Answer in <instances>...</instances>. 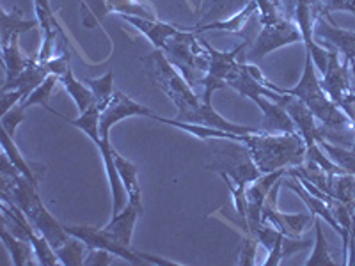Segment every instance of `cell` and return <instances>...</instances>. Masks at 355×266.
I'll list each match as a JSON object with an SVG mask.
<instances>
[{"label": "cell", "instance_id": "obj_1", "mask_svg": "<svg viewBox=\"0 0 355 266\" xmlns=\"http://www.w3.org/2000/svg\"><path fill=\"white\" fill-rule=\"evenodd\" d=\"M144 62L150 64L148 75L158 87L166 93V96L173 101L178 110V121L192 123V125H202L208 128H218L224 132L236 133H265L261 128H250V126L234 125L227 121L220 114H217L211 107V103H205L202 98L192 91V85L185 80L182 73L178 71L166 53L162 50H155L146 57Z\"/></svg>", "mask_w": 355, "mask_h": 266}, {"label": "cell", "instance_id": "obj_2", "mask_svg": "<svg viewBox=\"0 0 355 266\" xmlns=\"http://www.w3.org/2000/svg\"><path fill=\"white\" fill-rule=\"evenodd\" d=\"M265 85L275 93L291 94V96L299 98L307 105V109L315 114V117L323 126V139L329 142H338V145L345 144L347 141V133L354 132V123L350 117L331 100L325 91H323L320 78L316 75V66L313 62L311 53L306 52V64H304L302 78L293 89H281L272 82L265 80Z\"/></svg>", "mask_w": 355, "mask_h": 266}, {"label": "cell", "instance_id": "obj_3", "mask_svg": "<svg viewBox=\"0 0 355 266\" xmlns=\"http://www.w3.org/2000/svg\"><path fill=\"white\" fill-rule=\"evenodd\" d=\"M208 144H210L211 154H214V163H210L208 169L220 174L222 179L226 181L227 188L233 195L234 210L245 222L247 186L261 176V170L256 167L250 150L245 144H239L231 139H210Z\"/></svg>", "mask_w": 355, "mask_h": 266}, {"label": "cell", "instance_id": "obj_4", "mask_svg": "<svg viewBox=\"0 0 355 266\" xmlns=\"http://www.w3.org/2000/svg\"><path fill=\"white\" fill-rule=\"evenodd\" d=\"M242 144L250 150L261 174L300 167L306 161L307 145L300 133H245Z\"/></svg>", "mask_w": 355, "mask_h": 266}, {"label": "cell", "instance_id": "obj_5", "mask_svg": "<svg viewBox=\"0 0 355 266\" xmlns=\"http://www.w3.org/2000/svg\"><path fill=\"white\" fill-rule=\"evenodd\" d=\"M162 52L166 53L171 64L182 73L192 87L196 84H201L208 69L210 55L202 43V37H199L198 33H192L189 28H180V33L174 34L167 41Z\"/></svg>", "mask_w": 355, "mask_h": 266}, {"label": "cell", "instance_id": "obj_6", "mask_svg": "<svg viewBox=\"0 0 355 266\" xmlns=\"http://www.w3.org/2000/svg\"><path fill=\"white\" fill-rule=\"evenodd\" d=\"M206 50H208V69H206V75L202 77L201 84L205 93H202V101L205 103H211V96L214 93L220 91L227 85V78L236 71V68L240 66V62L245 61V50L249 48L250 43H240L236 48L230 50V52H218L211 46L208 41L202 39Z\"/></svg>", "mask_w": 355, "mask_h": 266}, {"label": "cell", "instance_id": "obj_7", "mask_svg": "<svg viewBox=\"0 0 355 266\" xmlns=\"http://www.w3.org/2000/svg\"><path fill=\"white\" fill-rule=\"evenodd\" d=\"M302 43V34L293 21V18H281L272 24L261 25L258 36L249 44L245 57L250 61H261L263 57L275 50L283 48L286 44Z\"/></svg>", "mask_w": 355, "mask_h": 266}, {"label": "cell", "instance_id": "obj_8", "mask_svg": "<svg viewBox=\"0 0 355 266\" xmlns=\"http://www.w3.org/2000/svg\"><path fill=\"white\" fill-rule=\"evenodd\" d=\"M64 229L68 231L71 236L82 240L87 247H96V249H105L109 250L110 254L117 256V258L125 259L130 265H174L173 261H167V259L157 258V256L142 254L139 250L132 249V247L121 245L117 243L116 240L109 238L101 229L91 226H64Z\"/></svg>", "mask_w": 355, "mask_h": 266}, {"label": "cell", "instance_id": "obj_9", "mask_svg": "<svg viewBox=\"0 0 355 266\" xmlns=\"http://www.w3.org/2000/svg\"><path fill=\"white\" fill-rule=\"evenodd\" d=\"M34 9H36V17L41 27V41H43L36 59L40 62H46L55 55L62 43H68V39L61 28V24L53 15L50 0H34Z\"/></svg>", "mask_w": 355, "mask_h": 266}, {"label": "cell", "instance_id": "obj_10", "mask_svg": "<svg viewBox=\"0 0 355 266\" xmlns=\"http://www.w3.org/2000/svg\"><path fill=\"white\" fill-rule=\"evenodd\" d=\"M286 172L288 169H281V170H274V172L261 174L256 181H252L249 186H247V192H245L247 233L245 234H252V236H254L256 231L261 227V210H263V204H265L266 195H268L272 186H274L281 177L286 176Z\"/></svg>", "mask_w": 355, "mask_h": 266}, {"label": "cell", "instance_id": "obj_11", "mask_svg": "<svg viewBox=\"0 0 355 266\" xmlns=\"http://www.w3.org/2000/svg\"><path fill=\"white\" fill-rule=\"evenodd\" d=\"M133 116L151 117L153 112L148 107L141 105V103L133 101L126 94H123L121 91H116L109 103L105 105V109L100 112V137L109 139V132L114 125H117V123L126 119V117Z\"/></svg>", "mask_w": 355, "mask_h": 266}, {"label": "cell", "instance_id": "obj_12", "mask_svg": "<svg viewBox=\"0 0 355 266\" xmlns=\"http://www.w3.org/2000/svg\"><path fill=\"white\" fill-rule=\"evenodd\" d=\"M315 36L323 41V46L331 50H338L339 55H343V62L350 68L355 66V33L347 28L338 27L336 24L329 21L327 18L320 17L315 25Z\"/></svg>", "mask_w": 355, "mask_h": 266}, {"label": "cell", "instance_id": "obj_13", "mask_svg": "<svg viewBox=\"0 0 355 266\" xmlns=\"http://www.w3.org/2000/svg\"><path fill=\"white\" fill-rule=\"evenodd\" d=\"M281 105L284 107L290 117L293 119L295 128L297 133H300V137L304 139L307 148H313V145L318 144L323 139V126L318 125V119L315 117V114L307 109V105L304 101H300L299 98L291 96V94H284V98L279 101Z\"/></svg>", "mask_w": 355, "mask_h": 266}, {"label": "cell", "instance_id": "obj_14", "mask_svg": "<svg viewBox=\"0 0 355 266\" xmlns=\"http://www.w3.org/2000/svg\"><path fill=\"white\" fill-rule=\"evenodd\" d=\"M84 18L82 24L87 21L89 17H94V24L105 18L107 12H117L119 17L128 15V17H141L148 20H157L155 12L150 11L144 4L137 0H87V9L82 8Z\"/></svg>", "mask_w": 355, "mask_h": 266}, {"label": "cell", "instance_id": "obj_15", "mask_svg": "<svg viewBox=\"0 0 355 266\" xmlns=\"http://www.w3.org/2000/svg\"><path fill=\"white\" fill-rule=\"evenodd\" d=\"M348 68L350 66L341 62V59H339L338 50H331L327 69L322 75L320 84L338 107L343 101V98L354 89V85H352V71H348Z\"/></svg>", "mask_w": 355, "mask_h": 266}, {"label": "cell", "instance_id": "obj_16", "mask_svg": "<svg viewBox=\"0 0 355 266\" xmlns=\"http://www.w3.org/2000/svg\"><path fill=\"white\" fill-rule=\"evenodd\" d=\"M256 15H259L258 4L256 0H250L249 4L243 9H240L236 15L226 18V20H217L211 21V24L205 25H194V27H189V30L192 33H205V30H220V33H230V34H239V36H243V39L247 43H252V30H249V24H252V20L256 18Z\"/></svg>", "mask_w": 355, "mask_h": 266}, {"label": "cell", "instance_id": "obj_17", "mask_svg": "<svg viewBox=\"0 0 355 266\" xmlns=\"http://www.w3.org/2000/svg\"><path fill=\"white\" fill-rule=\"evenodd\" d=\"M142 211H144L142 202L128 201L121 211H117V213L112 215L109 224L101 227V231H103L109 238L116 240L117 243L132 247L133 231H135V224H137Z\"/></svg>", "mask_w": 355, "mask_h": 266}, {"label": "cell", "instance_id": "obj_18", "mask_svg": "<svg viewBox=\"0 0 355 266\" xmlns=\"http://www.w3.org/2000/svg\"><path fill=\"white\" fill-rule=\"evenodd\" d=\"M263 114L261 130L265 133H297L293 119L277 101H272L265 96L252 100Z\"/></svg>", "mask_w": 355, "mask_h": 266}, {"label": "cell", "instance_id": "obj_19", "mask_svg": "<svg viewBox=\"0 0 355 266\" xmlns=\"http://www.w3.org/2000/svg\"><path fill=\"white\" fill-rule=\"evenodd\" d=\"M123 20L126 24H130L132 27H135L141 34H144L148 39L153 43L155 50H164L167 41L174 36V34L180 33V28L174 27V25L164 24L160 20H148V18L141 17H128V15H123Z\"/></svg>", "mask_w": 355, "mask_h": 266}, {"label": "cell", "instance_id": "obj_20", "mask_svg": "<svg viewBox=\"0 0 355 266\" xmlns=\"http://www.w3.org/2000/svg\"><path fill=\"white\" fill-rule=\"evenodd\" d=\"M50 73L49 69L44 68L43 62H40L36 57H31V61H28L27 68L18 75L15 80L8 82V84L2 85V91H11V89H21L27 93V96L33 93L34 89L44 80V78L49 77Z\"/></svg>", "mask_w": 355, "mask_h": 266}, {"label": "cell", "instance_id": "obj_21", "mask_svg": "<svg viewBox=\"0 0 355 266\" xmlns=\"http://www.w3.org/2000/svg\"><path fill=\"white\" fill-rule=\"evenodd\" d=\"M18 39H20V36H12L11 39L2 43V62H4L6 69L4 84L15 80V78L27 68L28 61H31L28 57H25L24 53H21Z\"/></svg>", "mask_w": 355, "mask_h": 266}, {"label": "cell", "instance_id": "obj_22", "mask_svg": "<svg viewBox=\"0 0 355 266\" xmlns=\"http://www.w3.org/2000/svg\"><path fill=\"white\" fill-rule=\"evenodd\" d=\"M40 25L37 20H25L21 9L12 8L11 11H2V27H0V43L11 39L12 36H21Z\"/></svg>", "mask_w": 355, "mask_h": 266}, {"label": "cell", "instance_id": "obj_23", "mask_svg": "<svg viewBox=\"0 0 355 266\" xmlns=\"http://www.w3.org/2000/svg\"><path fill=\"white\" fill-rule=\"evenodd\" d=\"M59 82L64 85L66 93H68L69 96H71V100L75 101V105H77L78 112L80 114L85 112L87 109H91L93 105H96V98H94L91 87H89L85 82L77 80L75 75L71 73V69H69L66 75L59 77Z\"/></svg>", "mask_w": 355, "mask_h": 266}, {"label": "cell", "instance_id": "obj_24", "mask_svg": "<svg viewBox=\"0 0 355 266\" xmlns=\"http://www.w3.org/2000/svg\"><path fill=\"white\" fill-rule=\"evenodd\" d=\"M114 161H116V169L121 183L125 186L126 194H128V201L132 202H142L141 201V185H139V169L133 166L132 161L123 158L116 150L112 151Z\"/></svg>", "mask_w": 355, "mask_h": 266}, {"label": "cell", "instance_id": "obj_25", "mask_svg": "<svg viewBox=\"0 0 355 266\" xmlns=\"http://www.w3.org/2000/svg\"><path fill=\"white\" fill-rule=\"evenodd\" d=\"M2 150H4L6 154H8V158L11 160L12 166L17 167V169L27 177L28 181L34 183V185L37 186V183H40V176L43 174L44 169L43 167H34L31 166V163H27V160L21 157L20 150H18L17 144H15V137H11V135H8V133L4 132H2Z\"/></svg>", "mask_w": 355, "mask_h": 266}, {"label": "cell", "instance_id": "obj_26", "mask_svg": "<svg viewBox=\"0 0 355 266\" xmlns=\"http://www.w3.org/2000/svg\"><path fill=\"white\" fill-rule=\"evenodd\" d=\"M2 242H4V247L9 250V254H11L12 263L17 266H27V265H34L31 259L36 258L34 254V247L33 243L27 242V240H21L18 236L11 233L9 229L2 227Z\"/></svg>", "mask_w": 355, "mask_h": 266}, {"label": "cell", "instance_id": "obj_27", "mask_svg": "<svg viewBox=\"0 0 355 266\" xmlns=\"http://www.w3.org/2000/svg\"><path fill=\"white\" fill-rule=\"evenodd\" d=\"M329 195L338 199L355 213V176L352 174H332Z\"/></svg>", "mask_w": 355, "mask_h": 266}, {"label": "cell", "instance_id": "obj_28", "mask_svg": "<svg viewBox=\"0 0 355 266\" xmlns=\"http://www.w3.org/2000/svg\"><path fill=\"white\" fill-rule=\"evenodd\" d=\"M322 145V150L325 151L329 158L334 161L339 169H343L345 174H352L355 176V150L354 148H345V145H338L334 142H329L325 139L318 142Z\"/></svg>", "mask_w": 355, "mask_h": 266}, {"label": "cell", "instance_id": "obj_29", "mask_svg": "<svg viewBox=\"0 0 355 266\" xmlns=\"http://www.w3.org/2000/svg\"><path fill=\"white\" fill-rule=\"evenodd\" d=\"M323 220L320 217H315V249H313V254L309 256V259L306 261V266H327V265H336V261L332 259L331 250H329L327 240H325V234H323Z\"/></svg>", "mask_w": 355, "mask_h": 266}, {"label": "cell", "instance_id": "obj_30", "mask_svg": "<svg viewBox=\"0 0 355 266\" xmlns=\"http://www.w3.org/2000/svg\"><path fill=\"white\" fill-rule=\"evenodd\" d=\"M55 252H57V258H59V261H61V265L82 266L85 261V256H87V252H89V247L85 245L82 240L71 236V238H69L64 245L59 247Z\"/></svg>", "mask_w": 355, "mask_h": 266}, {"label": "cell", "instance_id": "obj_31", "mask_svg": "<svg viewBox=\"0 0 355 266\" xmlns=\"http://www.w3.org/2000/svg\"><path fill=\"white\" fill-rule=\"evenodd\" d=\"M250 0H214V4H211L210 11L205 15V21L206 24H211V21L217 20H226V18L233 17L240 9L245 8L249 4ZM205 21L199 25H205Z\"/></svg>", "mask_w": 355, "mask_h": 266}, {"label": "cell", "instance_id": "obj_32", "mask_svg": "<svg viewBox=\"0 0 355 266\" xmlns=\"http://www.w3.org/2000/svg\"><path fill=\"white\" fill-rule=\"evenodd\" d=\"M85 84L91 87V91H93L94 98H96L98 109L100 110L105 109V105L110 101L112 94L116 93V91H114V71L112 69H109V71H107L105 75L100 78H87V80H85Z\"/></svg>", "mask_w": 355, "mask_h": 266}, {"label": "cell", "instance_id": "obj_33", "mask_svg": "<svg viewBox=\"0 0 355 266\" xmlns=\"http://www.w3.org/2000/svg\"><path fill=\"white\" fill-rule=\"evenodd\" d=\"M59 82V78L55 77V75H49V77L44 78L43 82H41L40 85H37L36 89H34L33 93L28 94L25 100L20 101V105L24 107V109H28V107H34V105H40L43 107V109H49V100L50 96H52L53 93V87H55V84Z\"/></svg>", "mask_w": 355, "mask_h": 266}, {"label": "cell", "instance_id": "obj_34", "mask_svg": "<svg viewBox=\"0 0 355 266\" xmlns=\"http://www.w3.org/2000/svg\"><path fill=\"white\" fill-rule=\"evenodd\" d=\"M281 222H283V234L286 236H300L311 224H315V215L307 213H281Z\"/></svg>", "mask_w": 355, "mask_h": 266}, {"label": "cell", "instance_id": "obj_35", "mask_svg": "<svg viewBox=\"0 0 355 266\" xmlns=\"http://www.w3.org/2000/svg\"><path fill=\"white\" fill-rule=\"evenodd\" d=\"M25 119H27V116H25V109L18 103V105H15L11 110H8V112L2 114V117H0L2 132L11 135V137H15V130H17L18 125L24 123Z\"/></svg>", "mask_w": 355, "mask_h": 266}, {"label": "cell", "instance_id": "obj_36", "mask_svg": "<svg viewBox=\"0 0 355 266\" xmlns=\"http://www.w3.org/2000/svg\"><path fill=\"white\" fill-rule=\"evenodd\" d=\"M258 238L252 234H245V238L242 240V247H240V259L239 265L242 266H252L256 263V250H258Z\"/></svg>", "mask_w": 355, "mask_h": 266}, {"label": "cell", "instance_id": "obj_37", "mask_svg": "<svg viewBox=\"0 0 355 266\" xmlns=\"http://www.w3.org/2000/svg\"><path fill=\"white\" fill-rule=\"evenodd\" d=\"M320 6H322L323 18H327L332 24L334 20L331 18V12L334 11H348L355 15V0H320Z\"/></svg>", "mask_w": 355, "mask_h": 266}, {"label": "cell", "instance_id": "obj_38", "mask_svg": "<svg viewBox=\"0 0 355 266\" xmlns=\"http://www.w3.org/2000/svg\"><path fill=\"white\" fill-rule=\"evenodd\" d=\"M114 263V254H110L105 249H96V247H89V252L85 256L84 265L87 266H109Z\"/></svg>", "mask_w": 355, "mask_h": 266}, {"label": "cell", "instance_id": "obj_39", "mask_svg": "<svg viewBox=\"0 0 355 266\" xmlns=\"http://www.w3.org/2000/svg\"><path fill=\"white\" fill-rule=\"evenodd\" d=\"M309 245H313L311 240H300V236H284L283 240V259L288 258V256H293L295 252H299V250L307 249Z\"/></svg>", "mask_w": 355, "mask_h": 266}, {"label": "cell", "instance_id": "obj_40", "mask_svg": "<svg viewBox=\"0 0 355 266\" xmlns=\"http://www.w3.org/2000/svg\"><path fill=\"white\" fill-rule=\"evenodd\" d=\"M272 2H274L275 6H277L279 9H281V11H284V8H283V4H281V0H272Z\"/></svg>", "mask_w": 355, "mask_h": 266}]
</instances>
